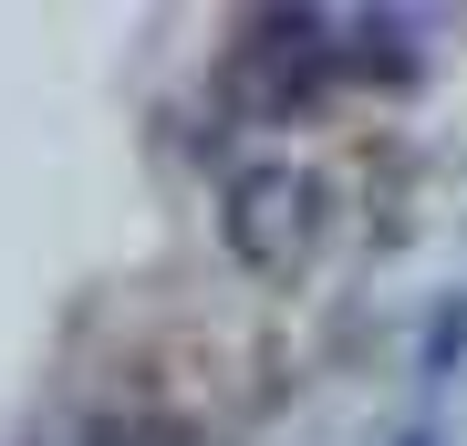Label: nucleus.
I'll return each mask as SVG.
<instances>
[{
  "instance_id": "obj_1",
  "label": "nucleus",
  "mask_w": 467,
  "mask_h": 446,
  "mask_svg": "<svg viewBox=\"0 0 467 446\" xmlns=\"http://www.w3.org/2000/svg\"><path fill=\"white\" fill-rule=\"evenodd\" d=\"M218 218H229V249L260 281H291V270L312 260V239H322V177L301 156H250L218 187Z\"/></svg>"
},
{
  "instance_id": "obj_2",
  "label": "nucleus",
  "mask_w": 467,
  "mask_h": 446,
  "mask_svg": "<svg viewBox=\"0 0 467 446\" xmlns=\"http://www.w3.org/2000/svg\"><path fill=\"white\" fill-rule=\"evenodd\" d=\"M239 94L270 104V115H291V104H312V94H333L343 63H333V11H260V21H239Z\"/></svg>"
},
{
  "instance_id": "obj_3",
  "label": "nucleus",
  "mask_w": 467,
  "mask_h": 446,
  "mask_svg": "<svg viewBox=\"0 0 467 446\" xmlns=\"http://www.w3.org/2000/svg\"><path fill=\"white\" fill-rule=\"evenodd\" d=\"M73 446H125V426H94V436H73Z\"/></svg>"
},
{
  "instance_id": "obj_4",
  "label": "nucleus",
  "mask_w": 467,
  "mask_h": 446,
  "mask_svg": "<svg viewBox=\"0 0 467 446\" xmlns=\"http://www.w3.org/2000/svg\"><path fill=\"white\" fill-rule=\"evenodd\" d=\"M405 446H436V436H405Z\"/></svg>"
}]
</instances>
